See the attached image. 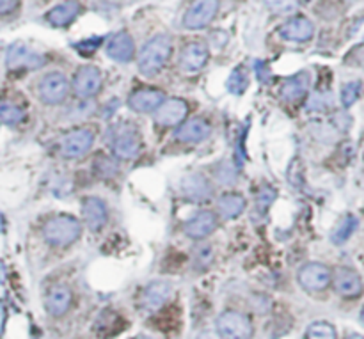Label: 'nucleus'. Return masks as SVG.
Masks as SVG:
<instances>
[{
  "label": "nucleus",
  "instance_id": "f257e3e1",
  "mask_svg": "<svg viewBox=\"0 0 364 339\" xmlns=\"http://www.w3.org/2000/svg\"><path fill=\"white\" fill-rule=\"evenodd\" d=\"M172 50V41L167 34H156L142 46L139 53V71L144 77H153L164 68Z\"/></svg>",
  "mask_w": 364,
  "mask_h": 339
},
{
  "label": "nucleus",
  "instance_id": "f03ea898",
  "mask_svg": "<svg viewBox=\"0 0 364 339\" xmlns=\"http://www.w3.org/2000/svg\"><path fill=\"white\" fill-rule=\"evenodd\" d=\"M82 224L72 215H56L43 226V236L47 243L53 247H68L81 238Z\"/></svg>",
  "mask_w": 364,
  "mask_h": 339
},
{
  "label": "nucleus",
  "instance_id": "7ed1b4c3",
  "mask_svg": "<svg viewBox=\"0 0 364 339\" xmlns=\"http://www.w3.org/2000/svg\"><path fill=\"white\" fill-rule=\"evenodd\" d=\"M217 331L222 339H251L254 334L249 316L238 311H226L217 318Z\"/></svg>",
  "mask_w": 364,
  "mask_h": 339
},
{
  "label": "nucleus",
  "instance_id": "20e7f679",
  "mask_svg": "<svg viewBox=\"0 0 364 339\" xmlns=\"http://www.w3.org/2000/svg\"><path fill=\"white\" fill-rule=\"evenodd\" d=\"M40 98L44 105H60L68 98L69 82L63 73H47L40 82Z\"/></svg>",
  "mask_w": 364,
  "mask_h": 339
},
{
  "label": "nucleus",
  "instance_id": "39448f33",
  "mask_svg": "<svg viewBox=\"0 0 364 339\" xmlns=\"http://www.w3.org/2000/svg\"><path fill=\"white\" fill-rule=\"evenodd\" d=\"M299 283L306 291L320 293V291L327 290L329 284L332 283V274L324 263H306L299 270Z\"/></svg>",
  "mask_w": 364,
  "mask_h": 339
},
{
  "label": "nucleus",
  "instance_id": "423d86ee",
  "mask_svg": "<svg viewBox=\"0 0 364 339\" xmlns=\"http://www.w3.org/2000/svg\"><path fill=\"white\" fill-rule=\"evenodd\" d=\"M219 11V0H192L183 17V27L188 31H199L208 27Z\"/></svg>",
  "mask_w": 364,
  "mask_h": 339
},
{
  "label": "nucleus",
  "instance_id": "0eeeda50",
  "mask_svg": "<svg viewBox=\"0 0 364 339\" xmlns=\"http://www.w3.org/2000/svg\"><path fill=\"white\" fill-rule=\"evenodd\" d=\"M94 134L89 128H75L60 141V153L66 158H81L91 151Z\"/></svg>",
  "mask_w": 364,
  "mask_h": 339
},
{
  "label": "nucleus",
  "instance_id": "6e6552de",
  "mask_svg": "<svg viewBox=\"0 0 364 339\" xmlns=\"http://www.w3.org/2000/svg\"><path fill=\"white\" fill-rule=\"evenodd\" d=\"M43 55L38 53L36 50L31 49L25 43H13L8 50V57H6V64L11 71H18V69H36L43 64Z\"/></svg>",
  "mask_w": 364,
  "mask_h": 339
},
{
  "label": "nucleus",
  "instance_id": "1a4fd4ad",
  "mask_svg": "<svg viewBox=\"0 0 364 339\" xmlns=\"http://www.w3.org/2000/svg\"><path fill=\"white\" fill-rule=\"evenodd\" d=\"M73 91L78 98H91L100 93L101 73L97 66H82L73 78Z\"/></svg>",
  "mask_w": 364,
  "mask_h": 339
},
{
  "label": "nucleus",
  "instance_id": "9d476101",
  "mask_svg": "<svg viewBox=\"0 0 364 339\" xmlns=\"http://www.w3.org/2000/svg\"><path fill=\"white\" fill-rule=\"evenodd\" d=\"M188 105L181 98H169L155 110V121L160 126H178L187 119Z\"/></svg>",
  "mask_w": 364,
  "mask_h": 339
},
{
  "label": "nucleus",
  "instance_id": "9b49d317",
  "mask_svg": "<svg viewBox=\"0 0 364 339\" xmlns=\"http://www.w3.org/2000/svg\"><path fill=\"white\" fill-rule=\"evenodd\" d=\"M332 284L343 299H357L363 293V279L356 270L348 267H340L334 272Z\"/></svg>",
  "mask_w": 364,
  "mask_h": 339
},
{
  "label": "nucleus",
  "instance_id": "f8f14e48",
  "mask_svg": "<svg viewBox=\"0 0 364 339\" xmlns=\"http://www.w3.org/2000/svg\"><path fill=\"white\" fill-rule=\"evenodd\" d=\"M113 151L117 158L132 160V158H135L140 153V135L130 126L119 128L116 135H114Z\"/></svg>",
  "mask_w": 364,
  "mask_h": 339
},
{
  "label": "nucleus",
  "instance_id": "ddd939ff",
  "mask_svg": "<svg viewBox=\"0 0 364 339\" xmlns=\"http://www.w3.org/2000/svg\"><path fill=\"white\" fill-rule=\"evenodd\" d=\"M217 224H219L217 215L210 210H203L194 215L192 218H188L187 223L183 224V231L190 238L203 240L217 229Z\"/></svg>",
  "mask_w": 364,
  "mask_h": 339
},
{
  "label": "nucleus",
  "instance_id": "4468645a",
  "mask_svg": "<svg viewBox=\"0 0 364 339\" xmlns=\"http://www.w3.org/2000/svg\"><path fill=\"white\" fill-rule=\"evenodd\" d=\"M172 295V286L165 281H153L148 286L144 288L142 295H140V307L144 311H156L160 309L165 302L169 300V297Z\"/></svg>",
  "mask_w": 364,
  "mask_h": 339
},
{
  "label": "nucleus",
  "instance_id": "2eb2a0df",
  "mask_svg": "<svg viewBox=\"0 0 364 339\" xmlns=\"http://www.w3.org/2000/svg\"><path fill=\"white\" fill-rule=\"evenodd\" d=\"M82 218H84V224L89 229L100 231L101 227L107 224V205H105L100 198L89 195V198H85L84 202H82Z\"/></svg>",
  "mask_w": 364,
  "mask_h": 339
},
{
  "label": "nucleus",
  "instance_id": "dca6fc26",
  "mask_svg": "<svg viewBox=\"0 0 364 339\" xmlns=\"http://www.w3.org/2000/svg\"><path fill=\"white\" fill-rule=\"evenodd\" d=\"M208 46L201 41H190L180 52V68L185 71H199L208 62Z\"/></svg>",
  "mask_w": 364,
  "mask_h": 339
},
{
  "label": "nucleus",
  "instance_id": "f3484780",
  "mask_svg": "<svg viewBox=\"0 0 364 339\" xmlns=\"http://www.w3.org/2000/svg\"><path fill=\"white\" fill-rule=\"evenodd\" d=\"M165 101V94L158 89H139L130 94L129 107L140 114H153Z\"/></svg>",
  "mask_w": 364,
  "mask_h": 339
},
{
  "label": "nucleus",
  "instance_id": "a211bd4d",
  "mask_svg": "<svg viewBox=\"0 0 364 339\" xmlns=\"http://www.w3.org/2000/svg\"><path fill=\"white\" fill-rule=\"evenodd\" d=\"M279 34L283 40L292 41V43H304L311 40L315 34V25L309 18L295 17L281 27Z\"/></svg>",
  "mask_w": 364,
  "mask_h": 339
},
{
  "label": "nucleus",
  "instance_id": "6ab92c4d",
  "mask_svg": "<svg viewBox=\"0 0 364 339\" xmlns=\"http://www.w3.org/2000/svg\"><path fill=\"white\" fill-rule=\"evenodd\" d=\"M210 132H212V126L208 121H204L201 117H194L178 126L174 139L180 142H201L208 137Z\"/></svg>",
  "mask_w": 364,
  "mask_h": 339
},
{
  "label": "nucleus",
  "instance_id": "aec40b11",
  "mask_svg": "<svg viewBox=\"0 0 364 339\" xmlns=\"http://www.w3.org/2000/svg\"><path fill=\"white\" fill-rule=\"evenodd\" d=\"M107 53L117 62H130L135 55V43L129 33H117L107 43Z\"/></svg>",
  "mask_w": 364,
  "mask_h": 339
},
{
  "label": "nucleus",
  "instance_id": "412c9836",
  "mask_svg": "<svg viewBox=\"0 0 364 339\" xmlns=\"http://www.w3.org/2000/svg\"><path fill=\"white\" fill-rule=\"evenodd\" d=\"M82 12V6L78 0H66L63 4L56 6L47 15V21L53 27H66L72 24L78 15Z\"/></svg>",
  "mask_w": 364,
  "mask_h": 339
},
{
  "label": "nucleus",
  "instance_id": "4be33fe9",
  "mask_svg": "<svg viewBox=\"0 0 364 339\" xmlns=\"http://www.w3.org/2000/svg\"><path fill=\"white\" fill-rule=\"evenodd\" d=\"M181 192L188 201H206L212 195V186L203 174H190L181 182Z\"/></svg>",
  "mask_w": 364,
  "mask_h": 339
},
{
  "label": "nucleus",
  "instance_id": "5701e85b",
  "mask_svg": "<svg viewBox=\"0 0 364 339\" xmlns=\"http://www.w3.org/2000/svg\"><path fill=\"white\" fill-rule=\"evenodd\" d=\"M73 302V293L68 286H56L47 295V311L52 316H63Z\"/></svg>",
  "mask_w": 364,
  "mask_h": 339
},
{
  "label": "nucleus",
  "instance_id": "b1692460",
  "mask_svg": "<svg viewBox=\"0 0 364 339\" xmlns=\"http://www.w3.org/2000/svg\"><path fill=\"white\" fill-rule=\"evenodd\" d=\"M308 91H309V75L306 71H300L284 82L283 87H281V96H283L286 101L295 103V101L302 100V98L308 94Z\"/></svg>",
  "mask_w": 364,
  "mask_h": 339
},
{
  "label": "nucleus",
  "instance_id": "393cba45",
  "mask_svg": "<svg viewBox=\"0 0 364 339\" xmlns=\"http://www.w3.org/2000/svg\"><path fill=\"white\" fill-rule=\"evenodd\" d=\"M245 205L247 202H245V199L240 194H224L217 202V211H219L222 218L231 220V218H236L245 210Z\"/></svg>",
  "mask_w": 364,
  "mask_h": 339
},
{
  "label": "nucleus",
  "instance_id": "a878e982",
  "mask_svg": "<svg viewBox=\"0 0 364 339\" xmlns=\"http://www.w3.org/2000/svg\"><path fill=\"white\" fill-rule=\"evenodd\" d=\"M357 224L359 223H357V218L354 217V215H347V217L338 224L334 233H332V242L336 243V245H341V243L347 242L354 234V231L357 229Z\"/></svg>",
  "mask_w": 364,
  "mask_h": 339
},
{
  "label": "nucleus",
  "instance_id": "bb28decb",
  "mask_svg": "<svg viewBox=\"0 0 364 339\" xmlns=\"http://www.w3.org/2000/svg\"><path fill=\"white\" fill-rule=\"evenodd\" d=\"M25 119V112L11 101L0 100V121L6 125H18Z\"/></svg>",
  "mask_w": 364,
  "mask_h": 339
},
{
  "label": "nucleus",
  "instance_id": "cd10ccee",
  "mask_svg": "<svg viewBox=\"0 0 364 339\" xmlns=\"http://www.w3.org/2000/svg\"><path fill=\"white\" fill-rule=\"evenodd\" d=\"M306 339H336V331H334L331 323L316 322L309 325L308 332H306Z\"/></svg>",
  "mask_w": 364,
  "mask_h": 339
},
{
  "label": "nucleus",
  "instance_id": "c85d7f7f",
  "mask_svg": "<svg viewBox=\"0 0 364 339\" xmlns=\"http://www.w3.org/2000/svg\"><path fill=\"white\" fill-rule=\"evenodd\" d=\"M361 89H363V85H361L359 80L348 82L343 89H341V103L345 107H352L357 101V98H359Z\"/></svg>",
  "mask_w": 364,
  "mask_h": 339
},
{
  "label": "nucleus",
  "instance_id": "c756f323",
  "mask_svg": "<svg viewBox=\"0 0 364 339\" xmlns=\"http://www.w3.org/2000/svg\"><path fill=\"white\" fill-rule=\"evenodd\" d=\"M245 87H247V75H245L244 68H236L228 80V89L233 94H242Z\"/></svg>",
  "mask_w": 364,
  "mask_h": 339
},
{
  "label": "nucleus",
  "instance_id": "7c9ffc66",
  "mask_svg": "<svg viewBox=\"0 0 364 339\" xmlns=\"http://www.w3.org/2000/svg\"><path fill=\"white\" fill-rule=\"evenodd\" d=\"M100 41H101V37H94V40L82 41L81 45H75V49H76V50H81L82 55L89 57L92 52H94V50L98 49V46H100Z\"/></svg>",
  "mask_w": 364,
  "mask_h": 339
},
{
  "label": "nucleus",
  "instance_id": "2f4dec72",
  "mask_svg": "<svg viewBox=\"0 0 364 339\" xmlns=\"http://www.w3.org/2000/svg\"><path fill=\"white\" fill-rule=\"evenodd\" d=\"M267 4L274 11H292V9H295L297 0H267Z\"/></svg>",
  "mask_w": 364,
  "mask_h": 339
},
{
  "label": "nucleus",
  "instance_id": "473e14b6",
  "mask_svg": "<svg viewBox=\"0 0 364 339\" xmlns=\"http://www.w3.org/2000/svg\"><path fill=\"white\" fill-rule=\"evenodd\" d=\"M20 0H0V17H6L18 8Z\"/></svg>",
  "mask_w": 364,
  "mask_h": 339
},
{
  "label": "nucleus",
  "instance_id": "72a5a7b5",
  "mask_svg": "<svg viewBox=\"0 0 364 339\" xmlns=\"http://www.w3.org/2000/svg\"><path fill=\"white\" fill-rule=\"evenodd\" d=\"M4 323H6V309L4 306H2V302H0V334H2V331H4Z\"/></svg>",
  "mask_w": 364,
  "mask_h": 339
},
{
  "label": "nucleus",
  "instance_id": "f704fd0d",
  "mask_svg": "<svg viewBox=\"0 0 364 339\" xmlns=\"http://www.w3.org/2000/svg\"><path fill=\"white\" fill-rule=\"evenodd\" d=\"M6 279H8V270H6L4 263L0 261V284H4Z\"/></svg>",
  "mask_w": 364,
  "mask_h": 339
},
{
  "label": "nucleus",
  "instance_id": "c9c22d12",
  "mask_svg": "<svg viewBox=\"0 0 364 339\" xmlns=\"http://www.w3.org/2000/svg\"><path fill=\"white\" fill-rule=\"evenodd\" d=\"M4 217H2V214H0V233H2V231H4Z\"/></svg>",
  "mask_w": 364,
  "mask_h": 339
},
{
  "label": "nucleus",
  "instance_id": "e433bc0d",
  "mask_svg": "<svg viewBox=\"0 0 364 339\" xmlns=\"http://www.w3.org/2000/svg\"><path fill=\"white\" fill-rule=\"evenodd\" d=\"M347 339H364L361 334H350Z\"/></svg>",
  "mask_w": 364,
  "mask_h": 339
},
{
  "label": "nucleus",
  "instance_id": "4c0bfd02",
  "mask_svg": "<svg viewBox=\"0 0 364 339\" xmlns=\"http://www.w3.org/2000/svg\"><path fill=\"white\" fill-rule=\"evenodd\" d=\"M361 320H363V322H364V307H363V313H361Z\"/></svg>",
  "mask_w": 364,
  "mask_h": 339
},
{
  "label": "nucleus",
  "instance_id": "58836bf2",
  "mask_svg": "<svg viewBox=\"0 0 364 339\" xmlns=\"http://www.w3.org/2000/svg\"><path fill=\"white\" fill-rule=\"evenodd\" d=\"M137 339H151V338H146V336H142V338H137Z\"/></svg>",
  "mask_w": 364,
  "mask_h": 339
}]
</instances>
